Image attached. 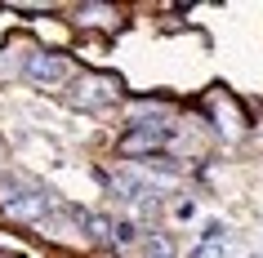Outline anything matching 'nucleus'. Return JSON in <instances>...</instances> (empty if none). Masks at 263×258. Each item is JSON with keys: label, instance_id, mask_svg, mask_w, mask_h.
I'll return each mask as SVG.
<instances>
[{"label": "nucleus", "instance_id": "obj_1", "mask_svg": "<svg viewBox=\"0 0 263 258\" xmlns=\"http://www.w3.org/2000/svg\"><path fill=\"white\" fill-rule=\"evenodd\" d=\"M58 191L45 187L41 178L23 174V169H5L0 174V214L9 223H27V227H41L49 223V214L58 209Z\"/></svg>", "mask_w": 263, "mask_h": 258}, {"label": "nucleus", "instance_id": "obj_2", "mask_svg": "<svg viewBox=\"0 0 263 258\" xmlns=\"http://www.w3.org/2000/svg\"><path fill=\"white\" fill-rule=\"evenodd\" d=\"M67 107L89 111V116H103V111L121 107L125 103V81L111 76V71H76V81L63 89Z\"/></svg>", "mask_w": 263, "mask_h": 258}, {"label": "nucleus", "instance_id": "obj_3", "mask_svg": "<svg viewBox=\"0 0 263 258\" xmlns=\"http://www.w3.org/2000/svg\"><path fill=\"white\" fill-rule=\"evenodd\" d=\"M23 81L54 94V89H67L76 81V58L63 54V49H27L23 54Z\"/></svg>", "mask_w": 263, "mask_h": 258}, {"label": "nucleus", "instance_id": "obj_4", "mask_svg": "<svg viewBox=\"0 0 263 258\" xmlns=\"http://www.w3.org/2000/svg\"><path fill=\"white\" fill-rule=\"evenodd\" d=\"M76 23H81V27H107V31H116V27H125V14H121V9H111V5H81V9H76Z\"/></svg>", "mask_w": 263, "mask_h": 258}, {"label": "nucleus", "instance_id": "obj_5", "mask_svg": "<svg viewBox=\"0 0 263 258\" xmlns=\"http://www.w3.org/2000/svg\"><path fill=\"white\" fill-rule=\"evenodd\" d=\"M139 258H174V241L161 236V231H147L139 241Z\"/></svg>", "mask_w": 263, "mask_h": 258}, {"label": "nucleus", "instance_id": "obj_6", "mask_svg": "<svg viewBox=\"0 0 263 258\" xmlns=\"http://www.w3.org/2000/svg\"><path fill=\"white\" fill-rule=\"evenodd\" d=\"M219 241H223V223H219V218H210L205 227H201V245H219Z\"/></svg>", "mask_w": 263, "mask_h": 258}, {"label": "nucleus", "instance_id": "obj_7", "mask_svg": "<svg viewBox=\"0 0 263 258\" xmlns=\"http://www.w3.org/2000/svg\"><path fill=\"white\" fill-rule=\"evenodd\" d=\"M192 258H223V245H201Z\"/></svg>", "mask_w": 263, "mask_h": 258}, {"label": "nucleus", "instance_id": "obj_8", "mask_svg": "<svg viewBox=\"0 0 263 258\" xmlns=\"http://www.w3.org/2000/svg\"><path fill=\"white\" fill-rule=\"evenodd\" d=\"M0 258H23V254H0Z\"/></svg>", "mask_w": 263, "mask_h": 258}, {"label": "nucleus", "instance_id": "obj_9", "mask_svg": "<svg viewBox=\"0 0 263 258\" xmlns=\"http://www.w3.org/2000/svg\"><path fill=\"white\" fill-rule=\"evenodd\" d=\"M0 151H5V147H0Z\"/></svg>", "mask_w": 263, "mask_h": 258}]
</instances>
